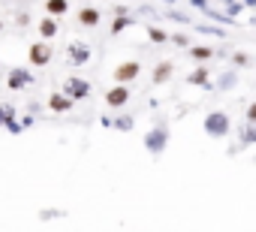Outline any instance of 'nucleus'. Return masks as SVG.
<instances>
[{"label":"nucleus","mask_w":256,"mask_h":232,"mask_svg":"<svg viewBox=\"0 0 256 232\" xmlns=\"http://www.w3.org/2000/svg\"><path fill=\"white\" fill-rule=\"evenodd\" d=\"M130 84H120V82H114V88L106 94V106L108 108H124L126 102H130Z\"/></svg>","instance_id":"423d86ee"},{"label":"nucleus","mask_w":256,"mask_h":232,"mask_svg":"<svg viewBox=\"0 0 256 232\" xmlns=\"http://www.w3.org/2000/svg\"><path fill=\"white\" fill-rule=\"evenodd\" d=\"M66 58H70L72 66H84L90 60V48L84 42H72V46H66Z\"/></svg>","instance_id":"6e6552de"},{"label":"nucleus","mask_w":256,"mask_h":232,"mask_svg":"<svg viewBox=\"0 0 256 232\" xmlns=\"http://www.w3.org/2000/svg\"><path fill=\"white\" fill-rule=\"evenodd\" d=\"M244 121H247V124H256V100L244 108Z\"/></svg>","instance_id":"c85d7f7f"},{"label":"nucleus","mask_w":256,"mask_h":232,"mask_svg":"<svg viewBox=\"0 0 256 232\" xmlns=\"http://www.w3.org/2000/svg\"><path fill=\"white\" fill-rule=\"evenodd\" d=\"M58 217H64V211H54V208H46V211H40V220H42V223H48V220H58Z\"/></svg>","instance_id":"bb28decb"},{"label":"nucleus","mask_w":256,"mask_h":232,"mask_svg":"<svg viewBox=\"0 0 256 232\" xmlns=\"http://www.w3.org/2000/svg\"><path fill=\"white\" fill-rule=\"evenodd\" d=\"M46 12L54 16V18H60V16L70 12V4H66V0H46Z\"/></svg>","instance_id":"aec40b11"},{"label":"nucleus","mask_w":256,"mask_h":232,"mask_svg":"<svg viewBox=\"0 0 256 232\" xmlns=\"http://www.w3.org/2000/svg\"><path fill=\"white\" fill-rule=\"evenodd\" d=\"M48 108L52 112H58V114H66V112H72V100L60 90V94H52L48 96Z\"/></svg>","instance_id":"9b49d317"},{"label":"nucleus","mask_w":256,"mask_h":232,"mask_svg":"<svg viewBox=\"0 0 256 232\" xmlns=\"http://www.w3.org/2000/svg\"><path fill=\"white\" fill-rule=\"evenodd\" d=\"M0 34H4V22H0Z\"/></svg>","instance_id":"f704fd0d"},{"label":"nucleus","mask_w":256,"mask_h":232,"mask_svg":"<svg viewBox=\"0 0 256 232\" xmlns=\"http://www.w3.org/2000/svg\"><path fill=\"white\" fill-rule=\"evenodd\" d=\"M190 6H193V10H199V12H202V10H205V6H211V4H208V0H190Z\"/></svg>","instance_id":"7c9ffc66"},{"label":"nucleus","mask_w":256,"mask_h":232,"mask_svg":"<svg viewBox=\"0 0 256 232\" xmlns=\"http://www.w3.org/2000/svg\"><path fill=\"white\" fill-rule=\"evenodd\" d=\"M112 127H114L118 133H133L136 118H133V114H120V118H112Z\"/></svg>","instance_id":"a211bd4d"},{"label":"nucleus","mask_w":256,"mask_h":232,"mask_svg":"<svg viewBox=\"0 0 256 232\" xmlns=\"http://www.w3.org/2000/svg\"><path fill=\"white\" fill-rule=\"evenodd\" d=\"M64 94H66L72 102L88 100V96H90V82H84V78L72 76V78H66V82H64Z\"/></svg>","instance_id":"20e7f679"},{"label":"nucleus","mask_w":256,"mask_h":232,"mask_svg":"<svg viewBox=\"0 0 256 232\" xmlns=\"http://www.w3.org/2000/svg\"><path fill=\"white\" fill-rule=\"evenodd\" d=\"M196 34H205V36L226 40V30H223V24H220V28H211V24H196Z\"/></svg>","instance_id":"5701e85b"},{"label":"nucleus","mask_w":256,"mask_h":232,"mask_svg":"<svg viewBox=\"0 0 256 232\" xmlns=\"http://www.w3.org/2000/svg\"><path fill=\"white\" fill-rule=\"evenodd\" d=\"M34 84V76H30V70H24V66H16V70H10V76H6V88L10 90H28Z\"/></svg>","instance_id":"0eeeda50"},{"label":"nucleus","mask_w":256,"mask_h":232,"mask_svg":"<svg viewBox=\"0 0 256 232\" xmlns=\"http://www.w3.org/2000/svg\"><path fill=\"white\" fill-rule=\"evenodd\" d=\"M52 58H54V48H52V42L48 40H40V42H34L30 48H28V60H30V66H48L52 64Z\"/></svg>","instance_id":"7ed1b4c3"},{"label":"nucleus","mask_w":256,"mask_h":232,"mask_svg":"<svg viewBox=\"0 0 256 232\" xmlns=\"http://www.w3.org/2000/svg\"><path fill=\"white\" fill-rule=\"evenodd\" d=\"M169 42L178 46V48H187V46H190V36H187V34H169Z\"/></svg>","instance_id":"393cba45"},{"label":"nucleus","mask_w":256,"mask_h":232,"mask_svg":"<svg viewBox=\"0 0 256 232\" xmlns=\"http://www.w3.org/2000/svg\"><path fill=\"white\" fill-rule=\"evenodd\" d=\"M12 114H16V108H12L10 102L0 106V127H4V124H6V118H12Z\"/></svg>","instance_id":"cd10ccee"},{"label":"nucleus","mask_w":256,"mask_h":232,"mask_svg":"<svg viewBox=\"0 0 256 232\" xmlns=\"http://www.w3.org/2000/svg\"><path fill=\"white\" fill-rule=\"evenodd\" d=\"M148 40H151L154 46H166V42H169V34H166L163 28H157V24H148Z\"/></svg>","instance_id":"412c9836"},{"label":"nucleus","mask_w":256,"mask_h":232,"mask_svg":"<svg viewBox=\"0 0 256 232\" xmlns=\"http://www.w3.org/2000/svg\"><path fill=\"white\" fill-rule=\"evenodd\" d=\"M187 84H193V88H205V90H211V70H205V66H196L190 76H187Z\"/></svg>","instance_id":"9d476101"},{"label":"nucleus","mask_w":256,"mask_h":232,"mask_svg":"<svg viewBox=\"0 0 256 232\" xmlns=\"http://www.w3.org/2000/svg\"><path fill=\"white\" fill-rule=\"evenodd\" d=\"M139 76H142V64L139 60H124V64L114 66V82H120V84H130Z\"/></svg>","instance_id":"39448f33"},{"label":"nucleus","mask_w":256,"mask_h":232,"mask_svg":"<svg viewBox=\"0 0 256 232\" xmlns=\"http://www.w3.org/2000/svg\"><path fill=\"white\" fill-rule=\"evenodd\" d=\"M202 16H208L211 22H220L223 28H235V24H238L229 12H220V10H214V6H205V10H202Z\"/></svg>","instance_id":"4468645a"},{"label":"nucleus","mask_w":256,"mask_h":232,"mask_svg":"<svg viewBox=\"0 0 256 232\" xmlns=\"http://www.w3.org/2000/svg\"><path fill=\"white\" fill-rule=\"evenodd\" d=\"M22 124H24V130H28V127H34V124H36V118H34V114H24Z\"/></svg>","instance_id":"2f4dec72"},{"label":"nucleus","mask_w":256,"mask_h":232,"mask_svg":"<svg viewBox=\"0 0 256 232\" xmlns=\"http://www.w3.org/2000/svg\"><path fill=\"white\" fill-rule=\"evenodd\" d=\"M235 84H238V70H226V72H220V78H217V90H220V94L232 90Z\"/></svg>","instance_id":"dca6fc26"},{"label":"nucleus","mask_w":256,"mask_h":232,"mask_svg":"<svg viewBox=\"0 0 256 232\" xmlns=\"http://www.w3.org/2000/svg\"><path fill=\"white\" fill-rule=\"evenodd\" d=\"M241 4H244L247 10H256V0H241Z\"/></svg>","instance_id":"473e14b6"},{"label":"nucleus","mask_w":256,"mask_h":232,"mask_svg":"<svg viewBox=\"0 0 256 232\" xmlns=\"http://www.w3.org/2000/svg\"><path fill=\"white\" fill-rule=\"evenodd\" d=\"M145 151L151 154V157H160V154H166V148H169V142H172V133H169V124L166 121H160V124H154L148 133H145Z\"/></svg>","instance_id":"f257e3e1"},{"label":"nucleus","mask_w":256,"mask_h":232,"mask_svg":"<svg viewBox=\"0 0 256 232\" xmlns=\"http://www.w3.org/2000/svg\"><path fill=\"white\" fill-rule=\"evenodd\" d=\"M166 4H169V6H175V4H178V0H166Z\"/></svg>","instance_id":"72a5a7b5"},{"label":"nucleus","mask_w":256,"mask_h":232,"mask_svg":"<svg viewBox=\"0 0 256 232\" xmlns=\"http://www.w3.org/2000/svg\"><path fill=\"white\" fill-rule=\"evenodd\" d=\"M172 76H175V64L172 60H160L157 70H154V84H166Z\"/></svg>","instance_id":"ddd939ff"},{"label":"nucleus","mask_w":256,"mask_h":232,"mask_svg":"<svg viewBox=\"0 0 256 232\" xmlns=\"http://www.w3.org/2000/svg\"><path fill=\"white\" fill-rule=\"evenodd\" d=\"M232 64H235V66H247V64H250V58H247L244 52H235V54H232Z\"/></svg>","instance_id":"c756f323"},{"label":"nucleus","mask_w":256,"mask_h":232,"mask_svg":"<svg viewBox=\"0 0 256 232\" xmlns=\"http://www.w3.org/2000/svg\"><path fill=\"white\" fill-rule=\"evenodd\" d=\"M76 22H78L82 28H96V24L102 22V12H100L96 6H82V10L76 12Z\"/></svg>","instance_id":"1a4fd4ad"},{"label":"nucleus","mask_w":256,"mask_h":232,"mask_svg":"<svg viewBox=\"0 0 256 232\" xmlns=\"http://www.w3.org/2000/svg\"><path fill=\"white\" fill-rule=\"evenodd\" d=\"M202 127H205L208 139L223 142V139L232 133V118H229L226 112H208V114H205V121H202Z\"/></svg>","instance_id":"f03ea898"},{"label":"nucleus","mask_w":256,"mask_h":232,"mask_svg":"<svg viewBox=\"0 0 256 232\" xmlns=\"http://www.w3.org/2000/svg\"><path fill=\"white\" fill-rule=\"evenodd\" d=\"M4 127H6L12 136H18V133L24 130V124H22V121H16V114H12V118H6V124H4Z\"/></svg>","instance_id":"a878e982"},{"label":"nucleus","mask_w":256,"mask_h":232,"mask_svg":"<svg viewBox=\"0 0 256 232\" xmlns=\"http://www.w3.org/2000/svg\"><path fill=\"white\" fill-rule=\"evenodd\" d=\"M187 54H190L196 64H208V60L214 58V48H208V46H187Z\"/></svg>","instance_id":"2eb2a0df"},{"label":"nucleus","mask_w":256,"mask_h":232,"mask_svg":"<svg viewBox=\"0 0 256 232\" xmlns=\"http://www.w3.org/2000/svg\"><path fill=\"white\" fill-rule=\"evenodd\" d=\"M163 18H169V22H175V24H193V18H190L187 12H181V10H172V6L163 12Z\"/></svg>","instance_id":"4be33fe9"},{"label":"nucleus","mask_w":256,"mask_h":232,"mask_svg":"<svg viewBox=\"0 0 256 232\" xmlns=\"http://www.w3.org/2000/svg\"><path fill=\"white\" fill-rule=\"evenodd\" d=\"M220 4H223V6H226V10H223V12H229V16H232V18H235V16H241V12H244V4H238V0H220Z\"/></svg>","instance_id":"b1692460"},{"label":"nucleus","mask_w":256,"mask_h":232,"mask_svg":"<svg viewBox=\"0 0 256 232\" xmlns=\"http://www.w3.org/2000/svg\"><path fill=\"white\" fill-rule=\"evenodd\" d=\"M58 34H60V24H58V22H54V16H46V18H42V22H40V36H42V40H48V42H52V40H54V36H58Z\"/></svg>","instance_id":"f8f14e48"},{"label":"nucleus","mask_w":256,"mask_h":232,"mask_svg":"<svg viewBox=\"0 0 256 232\" xmlns=\"http://www.w3.org/2000/svg\"><path fill=\"white\" fill-rule=\"evenodd\" d=\"M238 145H241V148H253V145H256V124H244V127H241Z\"/></svg>","instance_id":"f3484780"},{"label":"nucleus","mask_w":256,"mask_h":232,"mask_svg":"<svg viewBox=\"0 0 256 232\" xmlns=\"http://www.w3.org/2000/svg\"><path fill=\"white\" fill-rule=\"evenodd\" d=\"M133 24H136L133 16H114V22H112V36H120L126 28H133Z\"/></svg>","instance_id":"6ab92c4d"}]
</instances>
